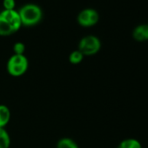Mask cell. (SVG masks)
Listing matches in <instances>:
<instances>
[{"mask_svg":"<svg viewBox=\"0 0 148 148\" xmlns=\"http://www.w3.org/2000/svg\"><path fill=\"white\" fill-rule=\"evenodd\" d=\"M18 12L15 10H3L0 12V36H10L21 27Z\"/></svg>","mask_w":148,"mask_h":148,"instance_id":"1","label":"cell"},{"mask_svg":"<svg viewBox=\"0 0 148 148\" xmlns=\"http://www.w3.org/2000/svg\"><path fill=\"white\" fill-rule=\"evenodd\" d=\"M21 24L25 26H33L38 25L43 18V12L40 6L29 3L23 5L18 11Z\"/></svg>","mask_w":148,"mask_h":148,"instance_id":"2","label":"cell"},{"mask_svg":"<svg viewBox=\"0 0 148 148\" xmlns=\"http://www.w3.org/2000/svg\"><path fill=\"white\" fill-rule=\"evenodd\" d=\"M28 66V59L25 55L13 54L7 62V71L13 77H19L26 72Z\"/></svg>","mask_w":148,"mask_h":148,"instance_id":"3","label":"cell"},{"mask_svg":"<svg viewBox=\"0 0 148 148\" xmlns=\"http://www.w3.org/2000/svg\"><path fill=\"white\" fill-rule=\"evenodd\" d=\"M100 48L101 42L99 38L94 35H87L80 39L78 50L84 56H92L99 52Z\"/></svg>","mask_w":148,"mask_h":148,"instance_id":"4","label":"cell"},{"mask_svg":"<svg viewBox=\"0 0 148 148\" xmlns=\"http://www.w3.org/2000/svg\"><path fill=\"white\" fill-rule=\"evenodd\" d=\"M99 20V12L92 8H86L79 12L77 16L78 23L84 27H91L96 25Z\"/></svg>","mask_w":148,"mask_h":148,"instance_id":"5","label":"cell"},{"mask_svg":"<svg viewBox=\"0 0 148 148\" xmlns=\"http://www.w3.org/2000/svg\"><path fill=\"white\" fill-rule=\"evenodd\" d=\"M132 37L138 42L148 40V24H142L136 26L133 29Z\"/></svg>","mask_w":148,"mask_h":148,"instance_id":"6","label":"cell"},{"mask_svg":"<svg viewBox=\"0 0 148 148\" xmlns=\"http://www.w3.org/2000/svg\"><path fill=\"white\" fill-rule=\"evenodd\" d=\"M10 119H11L10 109L5 105H0V128H5L6 125L9 123Z\"/></svg>","mask_w":148,"mask_h":148,"instance_id":"7","label":"cell"},{"mask_svg":"<svg viewBox=\"0 0 148 148\" xmlns=\"http://www.w3.org/2000/svg\"><path fill=\"white\" fill-rule=\"evenodd\" d=\"M117 148H142V146L136 138H125L119 144Z\"/></svg>","mask_w":148,"mask_h":148,"instance_id":"8","label":"cell"},{"mask_svg":"<svg viewBox=\"0 0 148 148\" xmlns=\"http://www.w3.org/2000/svg\"><path fill=\"white\" fill-rule=\"evenodd\" d=\"M57 148H79V145L70 138H62L58 141Z\"/></svg>","mask_w":148,"mask_h":148,"instance_id":"9","label":"cell"},{"mask_svg":"<svg viewBox=\"0 0 148 148\" xmlns=\"http://www.w3.org/2000/svg\"><path fill=\"white\" fill-rule=\"evenodd\" d=\"M11 138L5 128H0V148H9Z\"/></svg>","mask_w":148,"mask_h":148,"instance_id":"10","label":"cell"},{"mask_svg":"<svg viewBox=\"0 0 148 148\" xmlns=\"http://www.w3.org/2000/svg\"><path fill=\"white\" fill-rule=\"evenodd\" d=\"M84 58V55L79 51V50H76V51H73L70 55H69V61L71 64H80L82 62Z\"/></svg>","mask_w":148,"mask_h":148,"instance_id":"11","label":"cell"},{"mask_svg":"<svg viewBox=\"0 0 148 148\" xmlns=\"http://www.w3.org/2000/svg\"><path fill=\"white\" fill-rule=\"evenodd\" d=\"M25 51V45L22 42H17L13 45V51L14 54L18 55H24V52Z\"/></svg>","mask_w":148,"mask_h":148,"instance_id":"12","label":"cell"},{"mask_svg":"<svg viewBox=\"0 0 148 148\" xmlns=\"http://www.w3.org/2000/svg\"><path fill=\"white\" fill-rule=\"evenodd\" d=\"M15 5V0H3V5L5 10H14Z\"/></svg>","mask_w":148,"mask_h":148,"instance_id":"13","label":"cell"},{"mask_svg":"<svg viewBox=\"0 0 148 148\" xmlns=\"http://www.w3.org/2000/svg\"><path fill=\"white\" fill-rule=\"evenodd\" d=\"M147 24H148V23H147Z\"/></svg>","mask_w":148,"mask_h":148,"instance_id":"14","label":"cell"}]
</instances>
